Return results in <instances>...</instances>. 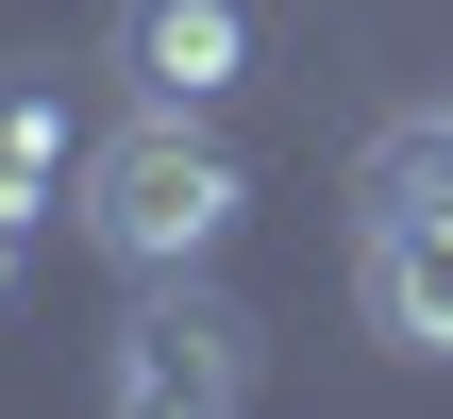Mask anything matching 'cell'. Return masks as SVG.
<instances>
[{"label":"cell","instance_id":"6da1fadb","mask_svg":"<svg viewBox=\"0 0 453 419\" xmlns=\"http://www.w3.org/2000/svg\"><path fill=\"white\" fill-rule=\"evenodd\" d=\"M235 151L202 134V118H168V101H134V134H101L84 151V235L134 269V286H168V269H202L219 235H235Z\"/></svg>","mask_w":453,"mask_h":419},{"label":"cell","instance_id":"7a4b0ae2","mask_svg":"<svg viewBox=\"0 0 453 419\" xmlns=\"http://www.w3.org/2000/svg\"><path fill=\"white\" fill-rule=\"evenodd\" d=\"M252 403V319L202 286H151L101 353V419H235Z\"/></svg>","mask_w":453,"mask_h":419},{"label":"cell","instance_id":"3957f363","mask_svg":"<svg viewBox=\"0 0 453 419\" xmlns=\"http://www.w3.org/2000/svg\"><path fill=\"white\" fill-rule=\"evenodd\" d=\"M134 101H168V118H202L235 67H252V0H118V50H101Z\"/></svg>","mask_w":453,"mask_h":419},{"label":"cell","instance_id":"277c9868","mask_svg":"<svg viewBox=\"0 0 453 419\" xmlns=\"http://www.w3.org/2000/svg\"><path fill=\"white\" fill-rule=\"evenodd\" d=\"M353 286H370V319H387V353H453V218H370V252H353Z\"/></svg>","mask_w":453,"mask_h":419},{"label":"cell","instance_id":"5b68a950","mask_svg":"<svg viewBox=\"0 0 453 419\" xmlns=\"http://www.w3.org/2000/svg\"><path fill=\"white\" fill-rule=\"evenodd\" d=\"M50 185H84V134H67V101L17 67V84H0V218H34Z\"/></svg>","mask_w":453,"mask_h":419},{"label":"cell","instance_id":"8992f818","mask_svg":"<svg viewBox=\"0 0 453 419\" xmlns=\"http://www.w3.org/2000/svg\"><path fill=\"white\" fill-rule=\"evenodd\" d=\"M387 202H403V218H453V101L403 118V134H370V218H387Z\"/></svg>","mask_w":453,"mask_h":419},{"label":"cell","instance_id":"52a82bcc","mask_svg":"<svg viewBox=\"0 0 453 419\" xmlns=\"http://www.w3.org/2000/svg\"><path fill=\"white\" fill-rule=\"evenodd\" d=\"M0 302H17V218H0Z\"/></svg>","mask_w":453,"mask_h":419}]
</instances>
